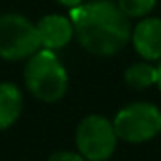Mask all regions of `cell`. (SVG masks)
I'll use <instances>...</instances> for the list:
<instances>
[{
  "label": "cell",
  "mask_w": 161,
  "mask_h": 161,
  "mask_svg": "<svg viewBox=\"0 0 161 161\" xmlns=\"http://www.w3.org/2000/svg\"><path fill=\"white\" fill-rule=\"evenodd\" d=\"M131 41L141 58L146 62L161 60V19L142 17L131 30Z\"/></svg>",
  "instance_id": "8992f818"
},
{
  "label": "cell",
  "mask_w": 161,
  "mask_h": 161,
  "mask_svg": "<svg viewBox=\"0 0 161 161\" xmlns=\"http://www.w3.org/2000/svg\"><path fill=\"white\" fill-rule=\"evenodd\" d=\"M158 0H118V8L127 19H142L156 8Z\"/></svg>",
  "instance_id": "30bf717a"
},
{
  "label": "cell",
  "mask_w": 161,
  "mask_h": 161,
  "mask_svg": "<svg viewBox=\"0 0 161 161\" xmlns=\"http://www.w3.org/2000/svg\"><path fill=\"white\" fill-rule=\"evenodd\" d=\"M36 25L19 13L0 15V58L8 62L26 60L40 51Z\"/></svg>",
  "instance_id": "277c9868"
},
{
  "label": "cell",
  "mask_w": 161,
  "mask_h": 161,
  "mask_svg": "<svg viewBox=\"0 0 161 161\" xmlns=\"http://www.w3.org/2000/svg\"><path fill=\"white\" fill-rule=\"evenodd\" d=\"M47 161H86L79 152H69V150H58L49 156Z\"/></svg>",
  "instance_id": "8fae6325"
},
{
  "label": "cell",
  "mask_w": 161,
  "mask_h": 161,
  "mask_svg": "<svg viewBox=\"0 0 161 161\" xmlns=\"http://www.w3.org/2000/svg\"><path fill=\"white\" fill-rule=\"evenodd\" d=\"M60 6H64V8H69V9H73V8H77L79 4H82V0H56Z\"/></svg>",
  "instance_id": "7c38bea8"
},
{
  "label": "cell",
  "mask_w": 161,
  "mask_h": 161,
  "mask_svg": "<svg viewBox=\"0 0 161 161\" xmlns=\"http://www.w3.org/2000/svg\"><path fill=\"white\" fill-rule=\"evenodd\" d=\"M156 68H158V82H156V86L159 88V92H161V60H159V64H158Z\"/></svg>",
  "instance_id": "4fadbf2b"
},
{
  "label": "cell",
  "mask_w": 161,
  "mask_h": 161,
  "mask_svg": "<svg viewBox=\"0 0 161 161\" xmlns=\"http://www.w3.org/2000/svg\"><path fill=\"white\" fill-rule=\"evenodd\" d=\"M113 127L116 137L124 142H146L161 133V111L146 101L129 103L116 113Z\"/></svg>",
  "instance_id": "3957f363"
},
{
  "label": "cell",
  "mask_w": 161,
  "mask_h": 161,
  "mask_svg": "<svg viewBox=\"0 0 161 161\" xmlns=\"http://www.w3.org/2000/svg\"><path fill=\"white\" fill-rule=\"evenodd\" d=\"M36 30H38L41 49H49V51L64 49L75 36L71 19L58 13H49L41 17L36 25Z\"/></svg>",
  "instance_id": "52a82bcc"
},
{
  "label": "cell",
  "mask_w": 161,
  "mask_h": 161,
  "mask_svg": "<svg viewBox=\"0 0 161 161\" xmlns=\"http://www.w3.org/2000/svg\"><path fill=\"white\" fill-rule=\"evenodd\" d=\"M68 71L54 51L40 49L25 66V84L28 92L43 103H56L68 92Z\"/></svg>",
  "instance_id": "7a4b0ae2"
},
{
  "label": "cell",
  "mask_w": 161,
  "mask_h": 161,
  "mask_svg": "<svg viewBox=\"0 0 161 161\" xmlns=\"http://www.w3.org/2000/svg\"><path fill=\"white\" fill-rule=\"evenodd\" d=\"M124 80L133 90H146V88H150L158 82V68L152 66V62H146V60L135 62L125 69Z\"/></svg>",
  "instance_id": "9c48e42d"
},
{
  "label": "cell",
  "mask_w": 161,
  "mask_h": 161,
  "mask_svg": "<svg viewBox=\"0 0 161 161\" xmlns=\"http://www.w3.org/2000/svg\"><path fill=\"white\" fill-rule=\"evenodd\" d=\"M79 45L96 56H113L131 40V23L111 0L82 2L69 11Z\"/></svg>",
  "instance_id": "6da1fadb"
},
{
  "label": "cell",
  "mask_w": 161,
  "mask_h": 161,
  "mask_svg": "<svg viewBox=\"0 0 161 161\" xmlns=\"http://www.w3.org/2000/svg\"><path fill=\"white\" fill-rule=\"evenodd\" d=\"M23 92L13 82H0V131L11 127L23 113Z\"/></svg>",
  "instance_id": "ba28073f"
},
{
  "label": "cell",
  "mask_w": 161,
  "mask_h": 161,
  "mask_svg": "<svg viewBox=\"0 0 161 161\" xmlns=\"http://www.w3.org/2000/svg\"><path fill=\"white\" fill-rule=\"evenodd\" d=\"M118 137L113 120L103 114H88L75 129V146L86 161H107L116 150Z\"/></svg>",
  "instance_id": "5b68a950"
}]
</instances>
